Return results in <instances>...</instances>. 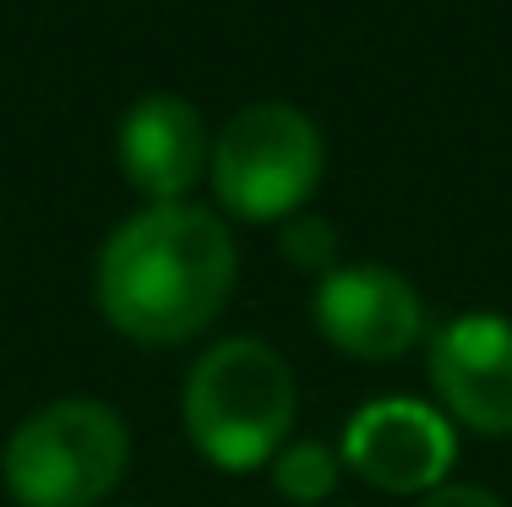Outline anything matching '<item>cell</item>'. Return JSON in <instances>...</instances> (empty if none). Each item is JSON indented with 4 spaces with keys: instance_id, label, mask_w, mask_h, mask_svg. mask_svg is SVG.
Masks as SVG:
<instances>
[{
    "instance_id": "2",
    "label": "cell",
    "mask_w": 512,
    "mask_h": 507,
    "mask_svg": "<svg viewBox=\"0 0 512 507\" xmlns=\"http://www.w3.org/2000/svg\"><path fill=\"white\" fill-rule=\"evenodd\" d=\"M300 409V382L267 338H218L180 393L186 437L213 469L251 475L284 453Z\"/></svg>"
},
{
    "instance_id": "10",
    "label": "cell",
    "mask_w": 512,
    "mask_h": 507,
    "mask_svg": "<svg viewBox=\"0 0 512 507\" xmlns=\"http://www.w3.org/2000/svg\"><path fill=\"white\" fill-rule=\"evenodd\" d=\"M278 251H284L289 268L327 279V273L338 268V229H333V219H322V213H295V219L278 224Z\"/></svg>"
},
{
    "instance_id": "7",
    "label": "cell",
    "mask_w": 512,
    "mask_h": 507,
    "mask_svg": "<svg viewBox=\"0 0 512 507\" xmlns=\"http://www.w3.org/2000/svg\"><path fill=\"white\" fill-rule=\"evenodd\" d=\"M311 317L322 338L349 360H404L425 338V300L398 268L382 262H338L327 279H316Z\"/></svg>"
},
{
    "instance_id": "1",
    "label": "cell",
    "mask_w": 512,
    "mask_h": 507,
    "mask_svg": "<svg viewBox=\"0 0 512 507\" xmlns=\"http://www.w3.org/2000/svg\"><path fill=\"white\" fill-rule=\"evenodd\" d=\"M235 273L240 251L224 219L191 202H164L109 229L93 268V295L120 338L175 349L218 322L235 295Z\"/></svg>"
},
{
    "instance_id": "5",
    "label": "cell",
    "mask_w": 512,
    "mask_h": 507,
    "mask_svg": "<svg viewBox=\"0 0 512 507\" xmlns=\"http://www.w3.org/2000/svg\"><path fill=\"white\" fill-rule=\"evenodd\" d=\"M338 458L387 497H425V491L447 486V469L458 458V431L425 398H371L344 426Z\"/></svg>"
},
{
    "instance_id": "9",
    "label": "cell",
    "mask_w": 512,
    "mask_h": 507,
    "mask_svg": "<svg viewBox=\"0 0 512 507\" xmlns=\"http://www.w3.org/2000/svg\"><path fill=\"white\" fill-rule=\"evenodd\" d=\"M338 480H344V458H338V448H327V442H311V437L295 442L289 437L284 453L273 458V486L284 502L316 507L338 491Z\"/></svg>"
},
{
    "instance_id": "3",
    "label": "cell",
    "mask_w": 512,
    "mask_h": 507,
    "mask_svg": "<svg viewBox=\"0 0 512 507\" xmlns=\"http://www.w3.org/2000/svg\"><path fill=\"white\" fill-rule=\"evenodd\" d=\"M131 469V431L104 398H55L6 437L0 475L17 507H104Z\"/></svg>"
},
{
    "instance_id": "11",
    "label": "cell",
    "mask_w": 512,
    "mask_h": 507,
    "mask_svg": "<svg viewBox=\"0 0 512 507\" xmlns=\"http://www.w3.org/2000/svg\"><path fill=\"white\" fill-rule=\"evenodd\" d=\"M420 507H507V502L485 486H436L420 497Z\"/></svg>"
},
{
    "instance_id": "4",
    "label": "cell",
    "mask_w": 512,
    "mask_h": 507,
    "mask_svg": "<svg viewBox=\"0 0 512 507\" xmlns=\"http://www.w3.org/2000/svg\"><path fill=\"white\" fill-rule=\"evenodd\" d=\"M327 148L311 115L284 99L246 104L213 137V197L224 213L246 224H284L306 213L311 191L322 186Z\"/></svg>"
},
{
    "instance_id": "6",
    "label": "cell",
    "mask_w": 512,
    "mask_h": 507,
    "mask_svg": "<svg viewBox=\"0 0 512 507\" xmlns=\"http://www.w3.org/2000/svg\"><path fill=\"white\" fill-rule=\"evenodd\" d=\"M425 377L453 426L512 437V322L502 311H463L431 333Z\"/></svg>"
},
{
    "instance_id": "8",
    "label": "cell",
    "mask_w": 512,
    "mask_h": 507,
    "mask_svg": "<svg viewBox=\"0 0 512 507\" xmlns=\"http://www.w3.org/2000/svg\"><path fill=\"white\" fill-rule=\"evenodd\" d=\"M115 159L126 186L148 208H164V202H186V191L207 175L213 137H207V120L197 115L191 99L142 93L115 131Z\"/></svg>"
}]
</instances>
